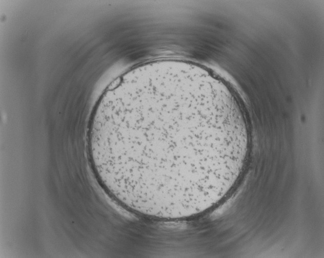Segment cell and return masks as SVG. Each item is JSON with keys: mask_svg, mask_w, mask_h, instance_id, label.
<instances>
[{"mask_svg": "<svg viewBox=\"0 0 324 258\" xmlns=\"http://www.w3.org/2000/svg\"><path fill=\"white\" fill-rule=\"evenodd\" d=\"M92 161L107 192L144 216L180 220L219 198L231 171L233 132L194 90L158 83L127 93L93 116Z\"/></svg>", "mask_w": 324, "mask_h": 258, "instance_id": "1", "label": "cell"}]
</instances>
